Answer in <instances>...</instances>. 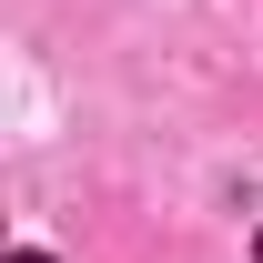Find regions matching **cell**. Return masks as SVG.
Instances as JSON below:
<instances>
[{"label":"cell","mask_w":263,"mask_h":263,"mask_svg":"<svg viewBox=\"0 0 263 263\" xmlns=\"http://www.w3.org/2000/svg\"><path fill=\"white\" fill-rule=\"evenodd\" d=\"M10 263H51V253H10Z\"/></svg>","instance_id":"6da1fadb"}]
</instances>
